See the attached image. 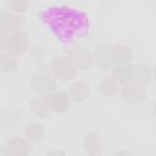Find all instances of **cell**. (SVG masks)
Masks as SVG:
<instances>
[{
  "label": "cell",
  "instance_id": "8992f818",
  "mask_svg": "<svg viewBox=\"0 0 156 156\" xmlns=\"http://www.w3.org/2000/svg\"><path fill=\"white\" fill-rule=\"evenodd\" d=\"M72 61L74 62V65L77 66V68L79 69H88L91 67L93 63V56L90 54V51L83 46H76L71 50L69 55H68Z\"/></svg>",
  "mask_w": 156,
  "mask_h": 156
},
{
  "label": "cell",
  "instance_id": "e0dca14e",
  "mask_svg": "<svg viewBox=\"0 0 156 156\" xmlns=\"http://www.w3.org/2000/svg\"><path fill=\"white\" fill-rule=\"evenodd\" d=\"M17 56L10 54V52H2L0 55V68L5 73H13L16 72L18 67V61L16 58Z\"/></svg>",
  "mask_w": 156,
  "mask_h": 156
},
{
  "label": "cell",
  "instance_id": "7a4b0ae2",
  "mask_svg": "<svg viewBox=\"0 0 156 156\" xmlns=\"http://www.w3.org/2000/svg\"><path fill=\"white\" fill-rule=\"evenodd\" d=\"M52 69L58 79L67 82L74 78L77 66L69 56H57L52 62Z\"/></svg>",
  "mask_w": 156,
  "mask_h": 156
},
{
  "label": "cell",
  "instance_id": "30bf717a",
  "mask_svg": "<svg viewBox=\"0 0 156 156\" xmlns=\"http://www.w3.org/2000/svg\"><path fill=\"white\" fill-rule=\"evenodd\" d=\"M71 96L65 91H54L50 94V105L51 110L56 113H63L68 110L71 105Z\"/></svg>",
  "mask_w": 156,
  "mask_h": 156
},
{
  "label": "cell",
  "instance_id": "d6986e66",
  "mask_svg": "<svg viewBox=\"0 0 156 156\" xmlns=\"http://www.w3.org/2000/svg\"><path fill=\"white\" fill-rule=\"evenodd\" d=\"M119 83L113 77H106L100 83V90L106 96H115L119 91Z\"/></svg>",
  "mask_w": 156,
  "mask_h": 156
},
{
  "label": "cell",
  "instance_id": "9a60e30c",
  "mask_svg": "<svg viewBox=\"0 0 156 156\" xmlns=\"http://www.w3.org/2000/svg\"><path fill=\"white\" fill-rule=\"evenodd\" d=\"M111 56H112V62L113 63H127L132 60L133 52H132V49L128 45L116 44V45H112Z\"/></svg>",
  "mask_w": 156,
  "mask_h": 156
},
{
  "label": "cell",
  "instance_id": "ba28073f",
  "mask_svg": "<svg viewBox=\"0 0 156 156\" xmlns=\"http://www.w3.org/2000/svg\"><path fill=\"white\" fill-rule=\"evenodd\" d=\"M111 49H112V45L105 44V43H101L95 46L94 58L96 61V65L102 69H107L113 63L112 56H111Z\"/></svg>",
  "mask_w": 156,
  "mask_h": 156
},
{
  "label": "cell",
  "instance_id": "5bb4252c",
  "mask_svg": "<svg viewBox=\"0 0 156 156\" xmlns=\"http://www.w3.org/2000/svg\"><path fill=\"white\" fill-rule=\"evenodd\" d=\"M84 150L88 155H100L104 150V141L96 133H89L84 139Z\"/></svg>",
  "mask_w": 156,
  "mask_h": 156
},
{
  "label": "cell",
  "instance_id": "4fadbf2b",
  "mask_svg": "<svg viewBox=\"0 0 156 156\" xmlns=\"http://www.w3.org/2000/svg\"><path fill=\"white\" fill-rule=\"evenodd\" d=\"M90 94V88L88 83L83 80H76L69 85V96L76 102H83L88 99Z\"/></svg>",
  "mask_w": 156,
  "mask_h": 156
},
{
  "label": "cell",
  "instance_id": "5b68a950",
  "mask_svg": "<svg viewBox=\"0 0 156 156\" xmlns=\"http://www.w3.org/2000/svg\"><path fill=\"white\" fill-rule=\"evenodd\" d=\"M30 87L37 94H51L56 90V82L45 74H37L30 79Z\"/></svg>",
  "mask_w": 156,
  "mask_h": 156
},
{
  "label": "cell",
  "instance_id": "277c9868",
  "mask_svg": "<svg viewBox=\"0 0 156 156\" xmlns=\"http://www.w3.org/2000/svg\"><path fill=\"white\" fill-rule=\"evenodd\" d=\"M4 48L7 50V52H10L15 56H22L28 49L27 35L21 30L11 33L9 39L5 43Z\"/></svg>",
  "mask_w": 156,
  "mask_h": 156
},
{
  "label": "cell",
  "instance_id": "44dd1931",
  "mask_svg": "<svg viewBox=\"0 0 156 156\" xmlns=\"http://www.w3.org/2000/svg\"><path fill=\"white\" fill-rule=\"evenodd\" d=\"M152 78L156 80V63L154 65V68H152Z\"/></svg>",
  "mask_w": 156,
  "mask_h": 156
},
{
  "label": "cell",
  "instance_id": "3957f363",
  "mask_svg": "<svg viewBox=\"0 0 156 156\" xmlns=\"http://www.w3.org/2000/svg\"><path fill=\"white\" fill-rule=\"evenodd\" d=\"M121 95L126 102L132 105H139L144 102V100L146 99L147 91L145 85H141L132 80L129 83L123 84V88L121 89Z\"/></svg>",
  "mask_w": 156,
  "mask_h": 156
},
{
  "label": "cell",
  "instance_id": "ac0fdd59",
  "mask_svg": "<svg viewBox=\"0 0 156 156\" xmlns=\"http://www.w3.org/2000/svg\"><path fill=\"white\" fill-rule=\"evenodd\" d=\"M24 135L30 141H39L44 136V127H43V124L38 123V122L28 123L26 126V129H24Z\"/></svg>",
  "mask_w": 156,
  "mask_h": 156
},
{
  "label": "cell",
  "instance_id": "7c38bea8",
  "mask_svg": "<svg viewBox=\"0 0 156 156\" xmlns=\"http://www.w3.org/2000/svg\"><path fill=\"white\" fill-rule=\"evenodd\" d=\"M1 26L4 28H6L7 30H10L11 33L18 32L24 26V18L21 15L13 13L11 11L10 12H2V16H1Z\"/></svg>",
  "mask_w": 156,
  "mask_h": 156
},
{
  "label": "cell",
  "instance_id": "52a82bcc",
  "mask_svg": "<svg viewBox=\"0 0 156 156\" xmlns=\"http://www.w3.org/2000/svg\"><path fill=\"white\" fill-rule=\"evenodd\" d=\"M30 108L38 117H46L51 111L50 95L46 94H35L30 100Z\"/></svg>",
  "mask_w": 156,
  "mask_h": 156
},
{
  "label": "cell",
  "instance_id": "8fae6325",
  "mask_svg": "<svg viewBox=\"0 0 156 156\" xmlns=\"http://www.w3.org/2000/svg\"><path fill=\"white\" fill-rule=\"evenodd\" d=\"M133 69L134 66L129 62L127 63H115L112 68V77L119 83L126 84L133 80Z\"/></svg>",
  "mask_w": 156,
  "mask_h": 156
},
{
  "label": "cell",
  "instance_id": "6da1fadb",
  "mask_svg": "<svg viewBox=\"0 0 156 156\" xmlns=\"http://www.w3.org/2000/svg\"><path fill=\"white\" fill-rule=\"evenodd\" d=\"M46 22L62 38H71L85 30L88 22L87 17L71 7H56L45 12Z\"/></svg>",
  "mask_w": 156,
  "mask_h": 156
},
{
  "label": "cell",
  "instance_id": "ffe728a7",
  "mask_svg": "<svg viewBox=\"0 0 156 156\" xmlns=\"http://www.w3.org/2000/svg\"><path fill=\"white\" fill-rule=\"evenodd\" d=\"M7 7L13 13H23L28 9V0H7Z\"/></svg>",
  "mask_w": 156,
  "mask_h": 156
},
{
  "label": "cell",
  "instance_id": "2e32d148",
  "mask_svg": "<svg viewBox=\"0 0 156 156\" xmlns=\"http://www.w3.org/2000/svg\"><path fill=\"white\" fill-rule=\"evenodd\" d=\"M152 79V71L145 63H138L133 69V82L141 85H147Z\"/></svg>",
  "mask_w": 156,
  "mask_h": 156
},
{
  "label": "cell",
  "instance_id": "9c48e42d",
  "mask_svg": "<svg viewBox=\"0 0 156 156\" xmlns=\"http://www.w3.org/2000/svg\"><path fill=\"white\" fill-rule=\"evenodd\" d=\"M7 149L9 154L15 156H24L30 152L32 145L28 141V139H24L22 136H12L7 140Z\"/></svg>",
  "mask_w": 156,
  "mask_h": 156
},
{
  "label": "cell",
  "instance_id": "7402d4cb",
  "mask_svg": "<svg viewBox=\"0 0 156 156\" xmlns=\"http://www.w3.org/2000/svg\"><path fill=\"white\" fill-rule=\"evenodd\" d=\"M152 115H154V117L156 118V102L154 104V107H152Z\"/></svg>",
  "mask_w": 156,
  "mask_h": 156
}]
</instances>
